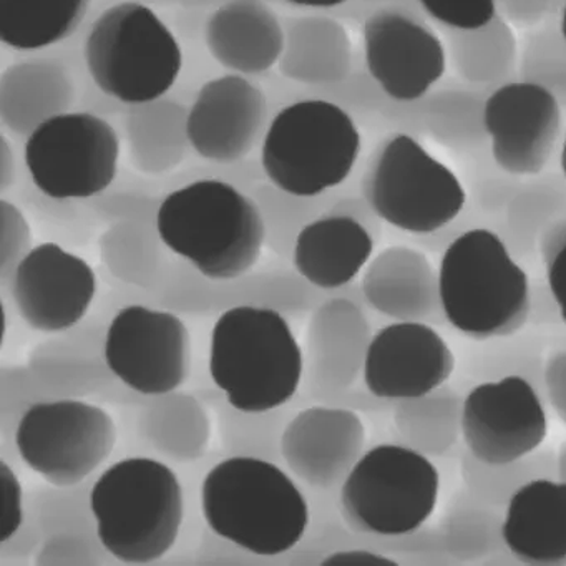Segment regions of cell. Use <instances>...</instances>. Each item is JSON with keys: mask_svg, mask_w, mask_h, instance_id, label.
<instances>
[{"mask_svg": "<svg viewBox=\"0 0 566 566\" xmlns=\"http://www.w3.org/2000/svg\"><path fill=\"white\" fill-rule=\"evenodd\" d=\"M373 231L354 214L331 213L311 221L294 244L297 273L321 290L353 283L373 260Z\"/></svg>", "mask_w": 566, "mask_h": 566, "instance_id": "23", "label": "cell"}, {"mask_svg": "<svg viewBox=\"0 0 566 566\" xmlns=\"http://www.w3.org/2000/svg\"><path fill=\"white\" fill-rule=\"evenodd\" d=\"M556 470H558V479L566 482V442H563L556 452Z\"/></svg>", "mask_w": 566, "mask_h": 566, "instance_id": "47", "label": "cell"}, {"mask_svg": "<svg viewBox=\"0 0 566 566\" xmlns=\"http://www.w3.org/2000/svg\"><path fill=\"white\" fill-rule=\"evenodd\" d=\"M91 510L104 548L118 562L147 565L164 558L184 522L177 473L147 457L108 467L92 486Z\"/></svg>", "mask_w": 566, "mask_h": 566, "instance_id": "5", "label": "cell"}, {"mask_svg": "<svg viewBox=\"0 0 566 566\" xmlns=\"http://www.w3.org/2000/svg\"><path fill=\"white\" fill-rule=\"evenodd\" d=\"M201 509L214 535L260 556L290 552L310 525V506L296 483L258 457L217 463L205 476Z\"/></svg>", "mask_w": 566, "mask_h": 566, "instance_id": "3", "label": "cell"}, {"mask_svg": "<svg viewBox=\"0 0 566 566\" xmlns=\"http://www.w3.org/2000/svg\"><path fill=\"white\" fill-rule=\"evenodd\" d=\"M128 117V140L132 160L138 170L165 171L184 158L187 137V114L178 104L154 102Z\"/></svg>", "mask_w": 566, "mask_h": 566, "instance_id": "32", "label": "cell"}, {"mask_svg": "<svg viewBox=\"0 0 566 566\" xmlns=\"http://www.w3.org/2000/svg\"><path fill=\"white\" fill-rule=\"evenodd\" d=\"M490 91L465 84H446L413 101L417 137H429L447 150L467 157L489 147L485 101Z\"/></svg>", "mask_w": 566, "mask_h": 566, "instance_id": "26", "label": "cell"}, {"mask_svg": "<svg viewBox=\"0 0 566 566\" xmlns=\"http://www.w3.org/2000/svg\"><path fill=\"white\" fill-rule=\"evenodd\" d=\"M268 117L263 91L244 75L208 81L187 114L188 144L213 164H234L250 155Z\"/></svg>", "mask_w": 566, "mask_h": 566, "instance_id": "18", "label": "cell"}, {"mask_svg": "<svg viewBox=\"0 0 566 566\" xmlns=\"http://www.w3.org/2000/svg\"><path fill=\"white\" fill-rule=\"evenodd\" d=\"M469 161L470 203L486 220L503 221V213L525 178L506 174L490 155L489 147L467 155ZM503 227V224H502Z\"/></svg>", "mask_w": 566, "mask_h": 566, "instance_id": "36", "label": "cell"}, {"mask_svg": "<svg viewBox=\"0 0 566 566\" xmlns=\"http://www.w3.org/2000/svg\"><path fill=\"white\" fill-rule=\"evenodd\" d=\"M35 188L52 200H87L117 177L120 138L111 122L88 112H64L39 125L24 147Z\"/></svg>", "mask_w": 566, "mask_h": 566, "instance_id": "10", "label": "cell"}, {"mask_svg": "<svg viewBox=\"0 0 566 566\" xmlns=\"http://www.w3.org/2000/svg\"><path fill=\"white\" fill-rule=\"evenodd\" d=\"M457 356L442 334L427 323L394 321L370 337L364 384L387 402L416 399L449 384Z\"/></svg>", "mask_w": 566, "mask_h": 566, "instance_id": "16", "label": "cell"}, {"mask_svg": "<svg viewBox=\"0 0 566 566\" xmlns=\"http://www.w3.org/2000/svg\"><path fill=\"white\" fill-rule=\"evenodd\" d=\"M563 112L536 82L518 78L490 91L483 122L495 164L520 178L543 174L562 142Z\"/></svg>", "mask_w": 566, "mask_h": 566, "instance_id": "15", "label": "cell"}, {"mask_svg": "<svg viewBox=\"0 0 566 566\" xmlns=\"http://www.w3.org/2000/svg\"><path fill=\"white\" fill-rule=\"evenodd\" d=\"M538 256L545 280L566 326V217L552 224L539 240Z\"/></svg>", "mask_w": 566, "mask_h": 566, "instance_id": "38", "label": "cell"}, {"mask_svg": "<svg viewBox=\"0 0 566 566\" xmlns=\"http://www.w3.org/2000/svg\"><path fill=\"white\" fill-rule=\"evenodd\" d=\"M566 217V180L562 171H543L525 178L503 213L500 237L520 263L538 256L539 240L559 218Z\"/></svg>", "mask_w": 566, "mask_h": 566, "instance_id": "28", "label": "cell"}, {"mask_svg": "<svg viewBox=\"0 0 566 566\" xmlns=\"http://www.w3.org/2000/svg\"><path fill=\"white\" fill-rule=\"evenodd\" d=\"M2 214V248H0V274L8 280L9 273L14 274L22 258L32 250L31 227L24 213L8 200L0 201Z\"/></svg>", "mask_w": 566, "mask_h": 566, "instance_id": "39", "label": "cell"}, {"mask_svg": "<svg viewBox=\"0 0 566 566\" xmlns=\"http://www.w3.org/2000/svg\"><path fill=\"white\" fill-rule=\"evenodd\" d=\"M566 0H499L505 19L516 25H535L553 11H562Z\"/></svg>", "mask_w": 566, "mask_h": 566, "instance_id": "42", "label": "cell"}, {"mask_svg": "<svg viewBox=\"0 0 566 566\" xmlns=\"http://www.w3.org/2000/svg\"><path fill=\"white\" fill-rule=\"evenodd\" d=\"M157 231L168 250L213 281L238 280L253 270L266 240L258 205L221 180L171 191L158 208Z\"/></svg>", "mask_w": 566, "mask_h": 566, "instance_id": "2", "label": "cell"}, {"mask_svg": "<svg viewBox=\"0 0 566 566\" xmlns=\"http://www.w3.org/2000/svg\"><path fill=\"white\" fill-rule=\"evenodd\" d=\"M543 384H545L546 403L552 407L559 422L566 427V347L546 357Z\"/></svg>", "mask_w": 566, "mask_h": 566, "instance_id": "40", "label": "cell"}, {"mask_svg": "<svg viewBox=\"0 0 566 566\" xmlns=\"http://www.w3.org/2000/svg\"><path fill=\"white\" fill-rule=\"evenodd\" d=\"M210 376L234 409L270 412L297 392L303 353L283 314L271 307L234 306L211 331Z\"/></svg>", "mask_w": 566, "mask_h": 566, "instance_id": "4", "label": "cell"}, {"mask_svg": "<svg viewBox=\"0 0 566 566\" xmlns=\"http://www.w3.org/2000/svg\"><path fill=\"white\" fill-rule=\"evenodd\" d=\"M558 31L563 41L566 42V2L565 6H563L562 11H559Z\"/></svg>", "mask_w": 566, "mask_h": 566, "instance_id": "48", "label": "cell"}, {"mask_svg": "<svg viewBox=\"0 0 566 566\" xmlns=\"http://www.w3.org/2000/svg\"><path fill=\"white\" fill-rule=\"evenodd\" d=\"M439 495L440 473L430 457L406 443H379L344 480L340 512L354 532L394 538L426 526Z\"/></svg>", "mask_w": 566, "mask_h": 566, "instance_id": "9", "label": "cell"}, {"mask_svg": "<svg viewBox=\"0 0 566 566\" xmlns=\"http://www.w3.org/2000/svg\"><path fill=\"white\" fill-rule=\"evenodd\" d=\"M205 42L221 67L261 75L280 64L286 32L263 0H228L208 18Z\"/></svg>", "mask_w": 566, "mask_h": 566, "instance_id": "21", "label": "cell"}, {"mask_svg": "<svg viewBox=\"0 0 566 566\" xmlns=\"http://www.w3.org/2000/svg\"><path fill=\"white\" fill-rule=\"evenodd\" d=\"M502 513L463 486L447 506L439 526L450 558L463 563L482 562L509 549L503 539Z\"/></svg>", "mask_w": 566, "mask_h": 566, "instance_id": "31", "label": "cell"}, {"mask_svg": "<svg viewBox=\"0 0 566 566\" xmlns=\"http://www.w3.org/2000/svg\"><path fill=\"white\" fill-rule=\"evenodd\" d=\"M117 427L107 410L64 399L29 407L15 432L22 462L54 486L87 479L111 457Z\"/></svg>", "mask_w": 566, "mask_h": 566, "instance_id": "11", "label": "cell"}, {"mask_svg": "<svg viewBox=\"0 0 566 566\" xmlns=\"http://www.w3.org/2000/svg\"><path fill=\"white\" fill-rule=\"evenodd\" d=\"M447 49L453 71L472 87L493 91L512 81L520 67L515 34L502 15L473 31L447 29Z\"/></svg>", "mask_w": 566, "mask_h": 566, "instance_id": "27", "label": "cell"}, {"mask_svg": "<svg viewBox=\"0 0 566 566\" xmlns=\"http://www.w3.org/2000/svg\"><path fill=\"white\" fill-rule=\"evenodd\" d=\"M15 158L6 135H0V190L6 191L14 184Z\"/></svg>", "mask_w": 566, "mask_h": 566, "instance_id": "45", "label": "cell"}, {"mask_svg": "<svg viewBox=\"0 0 566 566\" xmlns=\"http://www.w3.org/2000/svg\"><path fill=\"white\" fill-rule=\"evenodd\" d=\"M503 539L516 562L532 566L566 565V482L535 479L525 483L503 510Z\"/></svg>", "mask_w": 566, "mask_h": 566, "instance_id": "22", "label": "cell"}, {"mask_svg": "<svg viewBox=\"0 0 566 566\" xmlns=\"http://www.w3.org/2000/svg\"><path fill=\"white\" fill-rule=\"evenodd\" d=\"M324 565H397L396 559L369 549H344L324 559Z\"/></svg>", "mask_w": 566, "mask_h": 566, "instance_id": "44", "label": "cell"}, {"mask_svg": "<svg viewBox=\"0 0 566 566\" xmlns=\"http://www.w3.org/2000/svg\"><path fill=\"white\" fill-rule=\"evenodd\" d=\"M559 171H562V175L566 180V135L565 140H563L562 148H559Z\"/></svg>", "mask_w": 566, "mask_h": 566, "instance_id": "49", "label": "cell"}, {"mask_svg": "<svg viewBox=\"0 0 566 566\" xmlns=\"http://www.w3.org/2000/svg\"><path fill=\"white\" fill-rule=\"evenodd\" d=\"M364 300L394 321L440 326L446 316L440 304L439 270L422 248H386L370 260L360 283Z\"/></svg>", "mask_w": 566, "mask_h": 566, "instance_id": "20", "label": "cell"}, {"mask_svg": "<svg viewBox=\"0 0 566 566\" xmlns=\"http://www.w3.org/2000/svg\"><path fill=\"white\" fill-rule=\"evenodd\" d=\"M92 0H0V42L19 52L42 51L77 32Z\"/></svg>", "mask_w": 566, "mask_h": 566, "instance_id": "29", "label": "cell"}, {"mask_svg": "<svg viewBox=\"0 0 566 566\" xmlns=\"http://www.w3.org/2000/svg\"><path fill=\"white\" fill-rule=\"evenodd\" d=\"M518 334L510 336V343H506L509 337L486 340L489 346L480 350L479 360L473 364L475 373L470 374V377L492 380L518 374L526 377L545 397V384H543L545 359L542 356V340L535 336L518 337Z\"/></svg>", "mask_w": 566, "mask_h": 566, "instance_id": "34", "label": "cell"}, {"mask_svg": "<svg viewBox=\"0 0 566 566\" xmlns=\"http://www.w3.org/2000/svg\"><path fill=\"white\" fill-rule=\"evenodd\" d=\"M0 476H2V490H4V512H2L0 542L6 543L21 528L24 513H22L21 482L6 462L0 463Z\"/></svg>", "mask_w": 566, "mask_h": 566, "instance_id": "41", "label": "cell"}, {"mask_svg": "<svg viewBox=\"0 0 566 566\" xmlns=\"http://www.w3.org/2000/svg\"><path fill=\"white\" fill-rule=\"evenodd\" d=\"M360 195L380 221L412 237L442 230L469 203L455 171L402 132H392L374 148L360 177Z\"/></svg>", "mask_w": 566, "mask_h": 566, "instance_id": "8", "label": "cell"}, {"mask_svg": "<svg viewBox=\"0 0 566 566\" xmlns=\"http://www.w3.org/2000/svg\"><path fill=\"white\" fill-rule=\"evenodd\" d=\"M546 437V400L526 377L482 380L463 397V446L480 462H515L536 452Z\"/></svg>", "mask_w": 566, "mask_h": 566, "instance_id": "12", "label": "cell"}, {"mask_svg": "<svg viewBox=\"0 0 566 566\" xmlns=\"http://www.w3.org/2000/svg\"><path fill=\"white\" fill-rule=\"evenodd\" d=\"M85 65L98 91L127 105L161 101L177 84L184 52L157 12L137 0L105 9L88 31Z\"/></svg>", "mask_w": 566, "mask_h": 566, "instance_id": "6", "label": "cell"}, {"mask_svg": "<svg viewBox=\"0 0 566 566\" xmlns=\"http://www.w3.org/2000/svg\"><path fill=\"white\" fill-rule=\"evenodd\" d=\"M462 403L463 397L449 384L426 396L399 400L394 420L403 443L430 459L449 453L462 439Z\"/></svg>", "mask_w": 566, "mask_h": 566, "instance_id": "30", "label": "cell"}, {"mask_svg": "<svg viewBox=\"0 0 566 566\" xmlns=\"http://www.w3.org/2000/svg\"><path fill=\"white\" fill-rule=\"evenodd\" d=\"M363 45L367 74L392 101H419L446 75V44L413 9H376L364 21Z\"/></svg>", "mask_w": 566, "mask_h": 566, "instance_id": "14", "label": "cell"}, {"mask_svg": "<svg viewBox=\"0 0 566 566\" xmlns=\"http://www.w3.org/2000/svg\"><path fill=\"white\" fill-rule=\"evenodd\" d=\"M105 363L130 389L165 396L190 376V333L180 317L140 304L115 314L105 337Z\"/></svg>", "mask_w": 566, "mask_h": 566, "instance_id": "13", "label": "cell"}, {"mask_svg": "<svg viewBox=\"0 0 566 566\" xmlns=\"http://www.w3.org/2000/svg\"><path fill=\"white\" fill-rule=\"evenodd\" d=\"M520 78L548 88L566 111V42L558 29L530 35L520 57Z\"/></svg>", "mask_w": 566, "mask_h": 566, "instance_id": "35", "label": "cell"}, {"mask_svg": "<svg viewBox=\"0 0 566 566\" xmlns=\"http://www.w3.org/2000/svg\"><path fill=\"white\" fill-rule=\"evenodd\" d=\"M360 150L363 135L349 111L310 98L277 112L261 144V167L277 190L313 198L340 187Z\"/></svg>", "mask_w": 566, "mask_h": 566, "instance_id": "7", "label": "cell"}, {"mask_svg": "<svg viewBox=\"0 0 566 566\" xmlns=\"http://www.w3.org/2000/svg\"><path fill=\"white\" fill-rule=\"evenodd\" d=\"M280 71L300 84L337 85L353 71V44L340 22L310 15L291 22Z\"/></svg>", "mask_w": 566, "mask_h": 566, "instance_id": "25", "label": "cell"}, {"mask_svg": "<svg viewBox=\"0 0 566 566\" xmlns=\"http://www.w3.org/2000/svg\"><path fill=\"white\" fill-rule=\"evenodd\" d=\"M366 427L354 410L311 407L297 413L281 437V453L304 482L329 489L344 482L363 457Z\"/></svg>", "mask_w": 566, "mask_h": 566, "instance_id": "19", "label": "cell"}, {"mask_svg": "<svg viewBox=\"0 0 566 566\" xmlns=\"http://www.w3.org/2000/svg\"><path fill=\"white\" fill-rule=\"evenodd\" d=\"M97 294V276L84 258L57 243L32 248L12 274V300L39 333H61L81 323Z\"/></svg>", "mask_w": 566, "mask_h": 566, "instance_id": "17", "label": "cell"}, {"mask_svg": "<svg viewBox=\"0 0 566 566\" xmlns=\"http://www.w3.org/2000/svg\"><path fill=\"white\" fill-rule=\"evenodd\" d=\"M284 2L297 6V8L334 9L346 4L347 0H284Z\"/></svg>", "mask_w": 566, "mask_h": 566, "instance_id": "46", "label": "cell"}, {"mask_svg": "<svg viewBox=\"0 0 566 566\" xmlns=\"http://www.w3.org/2000/svg\"><path fill=\"white\" fill-rule=\"evenodd\" d=\"M420 11L453 31L485 28L499 15V0H417Z\"/></svg>", "mask_w": 566, "mask_h": 566, "instance_id": "37", "label": "cell"}, {"mask_svg": "<svg viewBox=\"0 0 566 566\" xmlns=\"http://www.w3.org/2000/svg\"><path fill=\"white\" fill-rule=\"evenodd\" d=\"M74 102V81L57 62H19L0 75V120L19 137L71 111Z\"/></svg>", "mask_w": 566, "mask_h": 566, "instance_id": "24", "label": "cell"}, {"mask_svg": "<svg viewBox=\"0 0 566 566\" xmlns=\"http://www.w3.org/2000/svg\"><path fill=\"white\" fill-rule=\"evenodd\" d=\"M460 475H462L463 486L470 493L503 512L510 499L525 483L535 479H558L556 452L553 449L539 447L536 452L515 462L490 465L473 459L465 450L460 462Z\"/></svg>", "mask_w": 566, "mask_h": 566, "instance_id": "33", "label": "cell"}, {"mask_svg": "<svg viewBox=\"0 0 566 566\" xmlns=\"http://www.w3.org/2000/svg\"><path fill=\"white\" fill-rule=\"evenodd\" d=\"M530 323L555 324L562 323L558 306L553 300L548 284H532V310H530Z\"/></svg>", "mask_w": 566, "mask_h": 566, "instance_id": "43", "label": "cell"}, {"mask_svg": "<svg viewBox=\"0 0 566 566\" xmlns=\"http://www.w3.org/2000/svg\"><path fill=\"white\" fill-rule=\"evenodd\" d=\"M439 290L447 324L476 343L515 336L530 323L528 273L490 228L467 230L442 251Z\"/></svg>", "mask_w": 566, "mask_h": 566, "instance_id": "1", "label": "cell"}]
</instances>
